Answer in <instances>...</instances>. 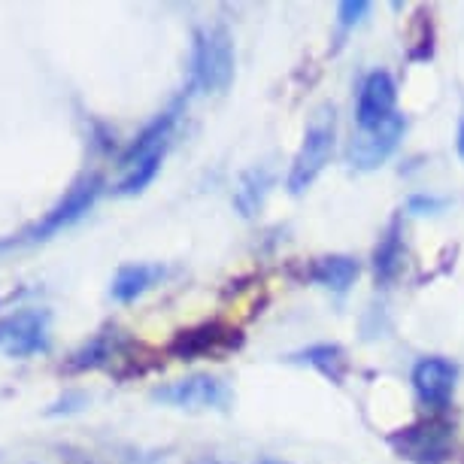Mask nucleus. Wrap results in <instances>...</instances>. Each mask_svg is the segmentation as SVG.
<instances>
[{
  "mask_svg": "<svg viewBox=\"0 0 464 464\" xmlns=\"http://www.w3.org/2000/svg\"><path fill=\"white\" fill-rule=\"evenodd\" d=\"M334 146H337L334 107H322L316 116L310 119V125H306L301 149H297L292 170H288L285 182L292 195H304V191L319 179V173L328 168L331 155H334Z\"/></svg>",
  "mask_w": 464,
  "mask_h": 464,
  "instance_id": "1",
  "label": "nucleus"
},
{
  "mask_svg": "<svg viewBox=\"0 0 464 464\" xmlns=\"http://www.w3.org/2000/svg\"><path fill=\"white\" fill-rule=\"evenodd\" d=\"M234 80V40L222 24L195 34L191 43V89L204 94L225 92Z\"/></svg>",
  "mask_w": 464,
  "mask_h": 464,
  "instance_id": "2",
  "label": "nucleus"
},
{
  "mask_svg": "<svg viewBox=\"0 0 464 464\" xmlns=\"http://www.w3.org/2000/svg\"><path fill=\"white\" fill-rule=\"evenodd\" d=\"M52 316L43 306H24L0 319V353L10 358H34L49 353Z\"/></svg>",
  "mask_w": 464,
  "mask_h": 464,
  "instance_id": "3",
  "label": "nucleus"
},
{
  "mask_svg": "<svg viewBox=\"0 0 464 464\" xmlns=\"http://www.w3.org/2000/svg\"><path fill=\"white\" fill-rule=\"evenodd\" d=\"M404 134H407V119L401 112H395L392 119H385L373 128H358L346 146V164L358 173H371L376 168H382L395 155Z\"/></svg>",
  "mask_w": 464,
  "mask_h": 464,
  "instance_id": "4",
  "label": "nucleus"
},
{
  "mask_svg": "<svg viewBox=\"0 0 464 464\" xmlns=\"http://www.w3.org/2000/svg\"><path fill=\"white\" fill-rule=\"evenodd\" d=\"M398 459L413 464H443L452 455V428L440 419H422L416 425L398 428L389 437Z\"/></svg>",
  "mask_w": 464,
  "mask_h": 464,
  "instance_id": "5",
  "label": "nucleus"
},
{
  "mask_svg": "<svg viewBox=\"0 0 464 464\" xmlns=\"http://www.w3.org/2000/svg\"><path fill=\"white\" fill-rule=\"evenodd\" d=\"M155 401L168 407H177V410H227L234 401V392L231 385L218 376H209V373H191V376H182L177 382H168L161 389L152 392Z\"/></svg>",
  "mask_w": 464,
  "mask_h": 464,
  "instance_id": "6",
  "label": "nucleus"
},
{
  "mask_svg": "<svg viewBox=\"0 0 464 464\" xmlns=\"http://www.w3.org/2000/svg\"><path fill=\"white\" fill-rule=\"evenodd\" d=\"M410 382H413L419 404L440 413L452 404L455 385H459V364L443 355H425L413 364Z\"/></svg>",
  "mask_w": 464,
  "mask_h": 464,
  "instance_id": "7",
  "label": "nucleus"
},
{
  "mask_svg": "<svg viewBox=\"0 0 464 464\" xmlns=\"http://www.w3.org/2000/svg\"><path fill=\"white\" fill-rule=\"evenodd\" d=\"M101 191H103V179L101 177H89V179L76 182V186L67 191V198L58 200V204L52 207L49 213L43 216L28 234H24V237H28V240L55 237L58 231H64V227H70L73 222H80V218L89 213L94 204H98Z\"/></svg>",
  "mask_w": 464,
  "mask_h": 464,
  "instance_id": "8",
  "label": "nucleus"
},
{
  "mask_svg": "<svg viewBox=\"0 0 464 464\" xmlns=\"http://www.w3.org/2000/svg\"><path fill=\"white\" fill-rule=\"evenodd\" d=\"M395 112H398V85L392 80V73H385V70L367 73L355 101V125L373 128L380 121L392 119Z\"/></svg>",
  "mask_w": 464,
  "mask_h": 464,
  "instance_id": "9",
  "label": "nucleus"
},
{
  "mask_svg": "<svg viewBox=\"0 0 464 464\" xmlns=\"http://www.w3.org/2000/svg\"><path fill=\"white\" fill-rule=\"evenodd\" d=\"M186 103H188V94H179L177 101L170 103L168 110L159 112L149 125L143 128V134H140L134 143L128 146V152L121 155V168H134V164L140 159H146V155H152V152H164V146H168V140L173 134V128H177V121L182 116V110H186Z\"/></svg>",
  "mask_w": 464,
  "mask_h": 464,
  "instance_id": "10",
  "label": "nucleus"
},
{
  "mask_svg": "<svg viewBox=\"0 0 464 464\" xmlns=\"http://www.w3.org/2000/svg\"><path fill=\"white\" fill-rule=\"evenodd\" d=\"M404 258H407V246H404V222L392 218L385 225L380 243L373 249V276L380 285H392L398 279V274L404 270Z\"/></svg>",
  "mask_w": 464,
  "mask_h": 464,
  "instance_id": "11",
  "label": "nucleus"
},
{
  "mask_svg": "<svg viewBox=\"0 0 464 464\" xmlns=\"http://www.w3.org/2000/svg\"><path fill=\"white\" fill-rule=\"evenodd\" d=\"M168 267L164 265H121L112 276V285H110V295L112 301L119 304H130L137 301L140 295H146L152 285H159Z\"/></svg>",
  "mask_w": 464,
  "mask_h": 464,
  "instance_id": "12",
  "label": "nucleus"
},
{
  "mask_svg": "<svg viewBox=\"0 0 464 464\" xmlns=\"http://www.w3.org/2000/svg\"><path fill=\"white\" fill-rule=\"evenodd\" d=\"M274 179H276L274 168H267V164L249 168L240 177L237 188H234V209H237L243 218H252L261 207H265L270 188H274Z\"/></svg>",
  "mask_w": 464,
  "mask_h": 464,
  "instance_id": "13",
  "label": "nucleus"
},
{
  "mask_svg": "<svg viewBox=\"0 0 464 464\" xmlns=\"http://www.w3.org/2000/svg\"><path fill=\"white\" fill-rule=\"evenodd\" d=\"M358 270H362L358 261L349 256H322L306 267V279L322 288H328V292L343 295L358 279Z\"/></svg>",
  "mask_w": 464,
  "mask_h": 464,
  "instance_id": "14",
  "label": "nucleus"
},
{
  "mask_svg": "<svg viewBox=\"0 0 464 464\" xmlns=\"http://www.w3.org/2000/svg\"><path fill=\"white\" fill-rule=\"evenodd\" d=\"M288 362L295 364H306L313 371H319L325 380H331L334 385H340L346 380V371H349V358H346V349L337 346V343H316V346H306L301 353H295Z\"/></svg>",
  "mask_w": 464,
  "mask_h": 464,
  "instance_id": "15",
  "label": "nucleus"
},
{
  "mask_svg": "<svg viewBox=\"0 0 464 464\" xmlns=\"http://www.w3.org/2000/svg\"><path fill=\"white\" fill-rule=\"evenodd\" d=\"M231 331H225L222 325L209 322V325H200V328H191V331H179L177 340L170 343V353L177 358H198V355H207V353H216L218 346H227L231 343Z\"/></svg>",
  "mask_w": 464,
  "mask_h": 464,
  "instance_id": "16",
  "label": "nucleus"
},
{
  "mask_svg": "<svg viewBox=\"0 0 464 464\" xmlns=\"http://www.w3.org/2000/svg\"><path fill=\"white\" fill-rule=\"evenodd\" d=\"M161 161H164V152H152L146 159H140L134 168H128V173L121 177V182L116 186V195L119 198H134L140 191H146L152 186V179L159 177L161 170Z\"/></svg>",
  "mask_w": 464,
  "mask_h": 464,
  "instance_id": "17",
  "label": "nucleus"
},
{
  "mask_svg": "<svg viewBox=\"0 0 464 464\" xmlns=\"http://www.w3.org/2000/svg\"><path fill=\"white\" fill-rule=\"evenodd\" d=\"M110 355H112L110 337L107 334H98L89 346H82L80 353L73 355V362H70V371H94V367L107 364Z\"/></svg>",
  "mask_w": 464,
  "mask_h": 464,
  "instance_id": "18",
  "label": "nucleus"
},
{
  "mask_svg": "<svg viewBox=\"0 0 464 464\" xmlns=\"http://www.w3.org/2000/svg\"><path fill=\"white\" fill-rule=\"evenodd\" d=\"M367 15H371V4L367 0H343V4L337 6V24L340 31H353L358 28Z\"/></svg>",
  "mask_w": 464,
  "mask_h": 464,
  "instance_id": "19",
  "label": "nucleus"
},
{
  "mask_svg": "<svg viewBox=\"0 0 464 464\" xmlns=\"http://www.w3.org/2000/svg\"><path fill=\"white\" fill-rule=\"evenodd\" d=\"M443 207H446V200L437 195H413L407 200V213H413V216H437V213H443Z\"/></svg>",
  "mask_w": 464,
  "mask_h": 464,
  "instance_id": "20",
  "label": "nucleus"
},
{
  "mask_svg": "<svg viewBox=\"0 0 464 464\" xmlns=\"http://www.w3.org/2000/svg\"><path fill=\"white\" fill-rule=\"evenodd\" d=\"M76 404H85V395H80V392H76V395L61 398L58 404H52V407H49V416H58V413H73V410H80Z\"/></svg>",
  "mask_w": 464,
  "mask_h": 464,
  "instance_id": "21",
  "label": "nucleus"
},
{
  "mask_svg": "<svg viewBox=\"0 0 464 464\" xmlns=\"http://www.w3.org/2000/svg\"><path fill=\"white\" fill-rule=\"evenodd\" d=\"M455 146H459V155L464 159V119H461V125H459V137H455Z\"/></svg>",
  "mask_w": 464,
  "mask_h": 464,
  "instance_id": "22",
  "label": "nucleus"
},
{
  "mask_svg": "<svg viewBox=\"0 0 464 464\" xmlns=\"http://www.w3.org/2000/svg\"><path fill=\"white\" fill-rule=\"evenodd\" d=\"M258 464H288V461H274V459H265V461H258Z\"/></svg>",
  "mask_w": 464,
  "mask_h": 464,
  "instance_id": "23",
  "label": "nucleus"
}]
</instances>
